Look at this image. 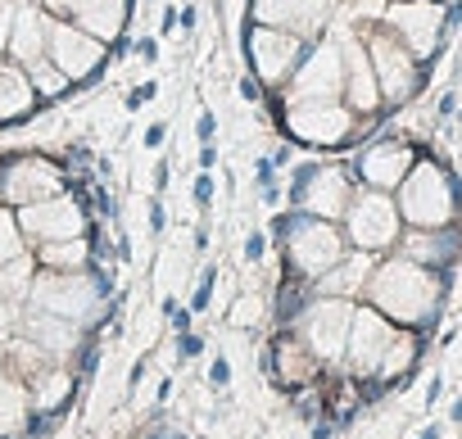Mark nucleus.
Wrapping results in <instances>:
<instances>
[{
    "label": "nucleus",
    "instance_id": "de8ad7c7",
    "mask_svg": "<svg viewBox=\"0 0 462 439\" xmlns=\"http://www.w3.org/2000/svg\"><path fill=\"white\" fill-rule=\"evenodd\" d=\"M199 168H204V172H213V168H217V145H213V141H208V145H199Z\"/></svg>",
    "mask_w": 462,
    "mask_h": 439
},
{
    "label": "nucleus",
    "instance_id": "e433bc0d",
    "mask_svg": "<svg viewBox=\"0 0 462 439\" xmlns=\"http://www.w3.org/2000/svg\"><path fill=\"white\" fill-rule=\"evenodd\" d=\"M154 96H159V82H141V87H132V91H127V109L136 114V109H141V105H150Z\"/></svg>",
    "mask_w": 462,
    "mask_h": 439
},
{
    "label": "nucleus",
    "instance_id": "58836bf2",
    "mask_svg": "<svg viewBox=\"0 0 462 439\" xmlns=\"http://www.w3.org/2000/svg\"><path fill=\"white\" fill-rule=\"evenodd\" d=\"M231 322H236V326H254L259 322V304L250 308V299H241L236 308H231Z\"/></svg>",
    "mask_w": 462,
    "mask_h": 439
},
{
    "label": "nucleus",
    "instance_id": "a211bd4d",
    "mask_svg": "<svg viewBox=\"0 0 462 439\" xmlns=\"http://www.w3.org/2000/svg\"><path fill=\"white\" fill-rule=\"evenodd\" d=\"M37 5L55 19H69L87 28L100 41H118L127 19H132V0H37Z\"/></svg>",
    "mask_w": 462,
    "mask_h": 439
},
{
    "label": "nucleus",
    "instance_id": "f03ea898",
    "mask_svg": "<svg viewBox=\"0 0 462 439\" xmlns=\"http://www.w3.org/2000/svg\"><path fill=\"white\" fill-rule=\"evenodd\" d=\"M114 295V277L96 268L87 272H55V268H37L32 277V290H28V304L32 313H51V317H64L82 331H96L100 326V313Z\"/></svg>",
    "mask_w": 462,
    "mask_h": 439
},
{
    "label": "nucleus",
    "instance_id": "dca6fc26",
    "mask_svg": "<svg viewBox=\"0 0 462 439\" xmlns=\"http://www.w3.org/2000/svg\"><path fill=\"white\" fill-rule=\"evenodd\" d=\"M394 331H399V326H394L385 313H376L372 304L358 299L354 326H349V344H345V371H349L358 385H372V376H376V367H381V358H385Z\"/></svg>",
    "mask_w": 462,
    "mask_h": 439
},
{
    "label": "nucleus",
    "instance_id": "f3484780",
    "mask_svg": "<svg viewBox=\"0 0 462 439\" xmlns=\"http://www.w3.org/2000/svg\"><path fill=\"white\" fill-rule=\"evenodd\" d=\"M417 163V145L408 136H376L358 150L354 159V181L358 186H372V190H399V181L408 177V168Z\"/></svg>",
    "mask_w": 462,
    "mask_h": 439
},
{
    "label": "nucleus",
    "instance_id": "864d4df0",
    "mask_svg": "<svg viewBox=\"0 0 462 439\" xmlns=\"http://www.w3.org/2000/svg\"><path fill=\"white\" fill-rule=\"evenodd\" d=\"M448 421H453V425H462V398H453V403H448Z\"/></svg>",
    "mask_w": 462,
    "mask_h": 439
},
{
    "label": "nucleus",
    "instance_id": "c85d7f7f",
    "mask_svg": "<svg viewBox=\"0 0 462 439\" xmlns=\"http://www.w3.org/2000/svg\"><path fill=\"white\" fill-rule=\"evenodd\" d=\"M32 259H37V268H55V272H87V268H96L91 236H73V241L32 245Z\"/></svg>",
    "mask_w": 462,
    "mask_h": 439
},
{
    "label": "nucleus",
    "instance_id": "ddd939ff",
    "mask_svg": "<svg viewBox=\"0 0 462 439\" xmlns=\"http://www.w3.org/2000/svg\"><path fill=\"white\" fill-rule=\"evenodd\" d=\"M46 59H51L73 87H87V82L100 78V69H105V59H109V41H100V37H91L87 28H78V23L51 14Z\"/></svg>",
    "mask_w": 462,
    "mask_h": 439
},
{
    "label": "nucleus",
    "instance_id": "09e8293b",
    "mask_svg": "<svg viewBox=\"0 0 462 439\" xmlns=\"http://www.w3.org/2000/svg\"><path fill=\"white\" fill-rule=\"evenodd\" d=\"M141 380H145V358H136V362H132V371H127V389H136Z\"/></svg>",
    "mask_w": 462,
    "mask_h": 439
},
{
    "label": "nucleus",
    "instance_id": "423d86ee",
    "mask_svg": "<svg viewBox=\"0 0 462 439\" xmlns=\"http://www.w3.org/2000/svg\"><path fill=\"white\" fill-rule=\"evenodd\" d=\"M354 308H358V299H331V295H313L300 313H295V322H291V331L309 344V353L322 362V371H336V367H345V344H349V326H354Z\"/></svg>",
    "mask_w": 462,
    "mask_h": 439
},
{
    "label": "nucleus",
    "instance_id": "9d476101",
    "mask_svg": "<svg viewBox=\"0 0 462 439\" xmlns=\"http://www.w3.org/2000/svg\"><path fill=\"white\" fill-rule=\"evenodd\" d=\"M241 50H245L250 73H254L263 87H286L291 73L300 69L304 50H309V37H300V32H291V28H268V23H254V19H250Z\"/></svg>",
    "mask_w": 462,
    "mask_h": 439
},
{
    "label": "nucleus",
    "instance_id": "1a4fd4ad",
    "mask_svg": "<svg viewBox=\"0 0 462 439\" xmlns=\"http://www.w3.org/2000/svg\"><path fill=\"white\" fill-rule=\"evenodd\" d=\"M363 46H367V55H372V69H376V82H381V100H385V105H408V100L421 91V82H426L421 59H417L385 23L367 28V32H363Z\"/></svg>",
    "mask_w": 462,
    "mask_h": 439
},
{
    "label": "nucleus",
    "instance_id": "79ce46f5",
    "mask_svg": "<svg viewBox=\"0 0 462 439\" xmlns=\"http://www.w3.org/2000/svg\"><path fill=\"white\" fill-rule=\"evenodd\" d=\"M168 181H172V163H168V159H159V163H154V195H163V190H168Z\"/></svg>",
    "mask_w": 462,
    "mask_h": 439
},
{
    "label": "nucleus",
    "instance_id": "2eb2a0df",
    "mask_svg": "<svg viewBox=\"0 0 462 439\" xmlns=\"http://www.w3.org/2000/svg\"><path fill=\"white\" fill-rule=\"evenodd\" d=\"M286 100H345V46L309 41L300 69L286 82Z\"/></svg>",
    "mask_w": 462,
    "mask_h": 439
},
{
    "label": "nucleus",
    "instance_id": "49530a36",
    "mask_svg": "<svg viewBox=\"0 0 462 439\" xmlns=\"http://www.w3.org/2000/svg\"><path fill=\"white\" fill-rule=\"evenodd\" d=\"M435 114H439V118H453V114H457V91H444V96H439V109H435Z\"/></svg>",
    "mask_w": 462,
    "mask_h": 439
},
{
    "label": "nucleus",
    "instance_id": "c9c22d12",
    "mask_svg": "<svg viewBox=\"0 0 462 439\" xmlns=\"http://www.w3.org/2000/svg\"><path fill=\"white\" fill-rule=\"evenodd\" d=\"M208 385H213V389H231V362H226V353H217V358L208 362Z\"/></svg>",
    "mask_w": 462,
    "mask_h": 439
},
{
    "label": "nucleus",
    "instance_id": "8fccbe9b",
    "mask_svg": "<svg viewBox=\"0 0 462 439\" xmlns=\"http://www.w3.org/2000/svg\"><path fill=\"white\" fill-rule=\"evenodd\" d=\"M444 394V380L439 376H430V385H426V407H435V398Z\"/></svg>",
    "mask_w": 462,
    "mask_h": 439
},
{
    "label": "nucleus",
    "instance_id": "aec40b11",
    "mask_svg": "<svg viewBox=\"0 0 462 439\" xmlns=\"http://www.w3.org/2000/svg\"><path fill=\"white\" fill-rule=\"evenodd\" d=\"M394 254L421 263V268H435V272H453V263L462 259V227H403Z\"/></svg>",
    "mask_w": 462,
    "mask_h": 439
},
{
    "label": "nucleus",
    "instance_id": "2f4dec72",
    "mask_svg": "<svg viewBox=\"0 0 462 439\" xmlns=\"http://www.w3.org/2000/svg\"><path fill=\"white\" fill-rule=\"evenodd\" d=\"M213 281H217V268H204V277L195 286V299H190V313H208L213 308Z\"/></svg>",
    "mask_w": 462,
    "mask_h": 439
},
{
    "label": "nucleus",
    "instance_id": "bb28decb",
    "mask_svg": "<svg viewBox=\"0 0 462 439\" xmlns=\"http://www.w3.org/2000/svg\"><path fill=\"white\" fill-rule=\"evenodd\" d=\"M32 109H37V87H32L28 69L14 59H0V127L32 118Z\"/></svg>",
    "mask_w": 462,
    "mask_h": 439
},
{
    "label": "nucleus",
    "instance_id": "ea45409f",
    "mask_svg": "<svg viewBox=\"0 0 462 439\" xmlns=\"http://www.w3.org/2000/svg\"><path fill=\"white\" fill-rule=\"evenodd\" d=\"M163 227H168V213H163V199L154 195V199H150V232L163 236Z\"/></svg>",
    "mask_w": 462,
    "mask_h": 439
},
{
    "label": "nucleus",
    "instance_id": "20e7f679",
    "mask_svg": "<svg viewBox=\"0 0 462 439\" xmlns=\"http://www.w3.org/2000/svg\"><path fill=\"white\" fill-rule=\"evenodd\" d=\"M394 204L403 227H453L462 213V186L439 159L417 154V163L394 190Z\"/></svg>",
    "mask_w": 462,
    "mask_h": 439
},
{
    "label": "nucleus",
    "instance_id": "a19ab883",
    "mask_svg": "<svg viewBox=\"0 0 462 439\" xmlns=\"http://www.w3.org/2000/svg\"><path fill=\"white\" fill-rule=\"evenodd\" d=\"M213 132H217V118L204 109V114H199V123H195V136H199V145H208V141H213Z\"/></svg>",
    "mask_w": 462,
    "mask_h": 439
},
{
    "label": "nucleus",
    "instance_id": "a878e982",
    "mask_svg": "<svg viewBox=\"0 0 462 439\" xmlns=\"http://www.w3.org/2000/svg\"><path fill=\"white\" fill-rule=\"evenodd\" d=\"M78 371H73V362H55V367H46L28 389H32V416L42 412V416H64L69 412V403H73V394H78Z\"/></svg>",
    "mask_w": 462,
    "mask_h": 439
},
{
    "label": "nucleus",
    "instance_id": "c756f323",
    "mask_svg": "<svg viewBox=\"0 0 462 439\" xmlns=\"http://www.w3.org/2000/svg\"><path fill=\"white\" fill-rule=\"evenodd\" d=\"M28 78H32V87H37V100H60L64 91H73V82H69L46 55L28 64Z\"/></svg>",
    "mask_w": 462,
    "mask_h": 439
},
{
    "label": "nucleus",
    "instance_id": "9b49d317",
    "mask_svg": "<svg viewBox=\"0 0 462 439\" xmlns=\"http://www.w3.org/2000/svg\"><path fill=\"white\" fill-rule=\"evenodd\" d=\"M19 217V232L32 245H51V241H73V236H91V217H87V204L78 190H60L51 199H37V204H23L14 208Z\"/></svg>",
    "mask_w": 462,
    "mask_h": 439
},
{
    "label": "nucleus",
    "instance_id": "4be33fe9",
    "mask_svg": "<svg viewBox=\"0 0 462 439\" xmlns=\"http://www.w3.org/2000/svg\"><path fill=\"white\" fill-rule=\"evenodd\" d=\"M336 0H250V19L268 28H291L300 37H318Z\"/></svg>",
    "mask_w": 462,
    "mask_h": 439
},
{
    "label": "nucleus",
    "instance_id": "a18cd8bd",
    "mask_svg": "<svg viewBox=\"0 0 462 439\" xmlns=\"http://www.w3.org/2000/svg\"><path fill=\"white\" fill-rule=\"evenodd\" d=\"M241 96L254 105V100H263V82L259 78H241Z\"/></svg>",
    "mask_w": 462,
    "mask_h": 439
},
{
    "label": "nucleus",
    "instance_id": "3c124183",
    "mask_svg": "<svg viewBox=\"0 0 462 439\" xmlns=\"http://www.w3.org/2000/svg\"><path fill=\"white\" fill-rule=\"evenodd\" d=\"M177 23H181V32H195V5H186V10L177 14Z\"/></svg>",
    "mask_w": 462,
    "mask_h": 439
},
{
    "label": "nucleus",
    "instance_id": "6ab92c4d",
    "mask_svg": "<svg viewBox=\"0 0 462 439\" xmlns=\"http://www.w3.org/2000/svg\"><path fill=\"white\" fill-rule=\"evenodd\" d=\"M345 46V105L358 114V118H376L381 114V82H376V69H372V55L363 46L358 32L340 37Z\"/></svg>",
    "mask_w": 462,
    "mask_h": 439
},
{
    "label": "nucleus",
    "instance_id": "f8f14e48",
    "mask_svg": "<svg viewBox=\"0 0 462 439\" xmlns=\"http://www.w3.org/2000/svg\"><path fill=\"white\" fill-rule=\"evenodd\" d=\"M381 23H385L421 64H430V59L444 50V41H448V32H444V5H439V0H385Z\"/></svg>",
    "mask_w": 462,
    "mask_h": 439
},
{
    "label": "nucleus",
    "instance_id": "39448f33",
    "mask_svg": "<svg viewBox=\"0 0 462 439\" xmlns=\"http://www.w3.org/2000/svg\"><path fill=\"white\" fill-rule=\"evenodd\" d=\"M340 232L349 241V250H363V254H390L403 236V217H399V204L390 190H372V186H358L345 217H340Z\"/></svg>",
    "mask_w": 462,
    "mask_h": 439
},
{
    "label": "nucleus",
    "instance_id": "5701e85b",
    "mask_svg": "<svg viewBox=\"0 0 462 439\" xmlns=\"http://www.w3.org/2000/svg\"><path fill=\"white\" fill-rule=\"evenodd\" d=\"M417 362H421V331L399 326L394 340H390V349H385V358H381V367H376V376H372V385H367L372 389L367 398H376V394H385L394 385H408V376L417 371Z\"/></svg>",
    "mask_w": 462,
    "mask_h": 439
},
{
    "label": "nucleus",
    "instance_id": "6e6552de",
    "mask_svg": "<svg viewBox=\"0 0 462 439\" xmlns=\"http://www.w3.org/2000/svg\"><path fill=\"white\" fill-rule=\"evenodd\" d=\"M358 181L349 168L340 163H300L291 172V186H286V204L300 208V213H313V217H327V223H340L349 199H354Z\"/></svg>",
    "mask_w": 462,
    "mask_h": 439
},
{
    "label": "nucleus",
    "instance_id": "cd10ccee",
    "mask_svg": "<svg viewBox=\"0 0 462 439\" xmlns=\"http://www.w3.org/2000/svg\"><path fill=\"white\" fill-rule=\"evenodd\" d=\"M32 425V389L0 362V439H23Z\"/></svg>",
    "mask_w": 462,
    "mask_h": 439
},
{
    "label": "nucleus",
    "instance_id": "393cba45",
    "mask_svg": "<svg viewBox=\"0 0 462 439\" xmlns=\"http://www.w3.org/2000/svg\"><path fill=\"white\" fill-rule=\"evenodd\" d=\"M372 263H376V254L349 250L336 268H327V272L313 281V295H331V299H363V286H367V277H372Z\"/></svg>",
    "mask_w": 462,
    "mask_h": 439
},
{
    "label": "nucleus",
    "instance_id": "412c9836",
    "mask_svg": "<svg viewBox=\"0 0 462 439\" xmlns=\"http://www.w3.org/2000/svg\"><path fill=\"white\" fill-rule=\"evenodd\" d=\"M268 376H273L282 389H309V385L322 376V362L309 353V344H304L291 326H282V331L273 335V344H268Z\"/></svg>",
    "mask_w": 462,
    "mask_h": 439
},
{
    "label": "nucleus",
    "instance_id": "7c9ffc66",
    "mask_svg": "<svg viewBox=\"0 0 462 439\" xmlns=\"http://www.w3.org/2000/svg\"><path fill=\"white\" fill-rule=\"evenodd\" d=\"M19 254H28V241H23V232H19L14 208L0 204V263H10V259H19Z\"/></svg>",
    "mask_w": 462,
    "mask_h": 439
},
{
    "label": "nucleus",
    "instance_id": "4c0bfd02",
    "mask_svg": "<svg viewBox=\"0 0 462 439\" xmlns=\"http://www.w3.org/2000/svg\"><path fill=\"white\" fill-rule=\"evenodd\" d=\"M10 23H14V0H0V55L10 46Z\"/></svg>",
    "mask_w": 462,
    "mask_h": 439
},
{
    "label": "nucleus",
    "instance_id": "f704fd0d",
    "mask_svg": "<svg viewBox=\"0 0 462 439\" xmlns=\"http://www.w3.org/2000/svg\"><path fill=\"white\" fill-rule=\"evenodd\" d=\"M199 353H204V335H199V331H181V335H177V358L195 362Z\"/></svg>",
    "mask_w": 462,
    "mask_h": 439
},
{
    "label": "nucleus",
    "instance_id": "603ef678",
    "mask_svg": "<svg viewBox=\"0 0 462 439\" xmlns=\"http://www.w3.org/2000/svg\"><path fill=\"white\" fill-rule=\"evenodd\" d=\"M163 37H172L177 32V10H163V28H159Z\"/></svg>",
    "mask_w": 462,
    "mask_h": 439
},
{
    "label": "nucleus",
    "instance_id": "7ed1b4c3",
    "mask_svg": "<svg viewBox=\"0 0 462 439\" xmlns=\"http://www.w3.org/2000/svg\"><path fill=\"white\" fill-rule=\"evenodd\" d=\"M273 241L282 250V268L304 277L309 286L349 254V241H345L340 223H327V217H313V213H300V208L277 213Z\"/></svg>",
    "mask_w": 462,
    "mask_h": 439
},
{
    "label": "nucleus",
    "instance_id": "f257e3e1",
    "mask_svg": "<svg viewBox=\"0 0 462 439\" xmlns=\"http://www.w3.org/2000/svg\"><path fill=\"white\" fill-rule=\"evenodd\" d=\"M444 299H448V272L421 268L394 250L372 263V277L363 286V304H372L376 313H385L394 326L408 331H430L444 313Z\"/></svg>",
    "mask_w": 462,
    "mask_h": 439
},
{
    "label": "nucleus",
    "instance_id": "0eeeda50",
    "mask_svg": "<svg viewBox=\"0 0 462 439\" xmlns=\"http://www.w3.org/2000/svg\"><path fill=\"white\" fill-rule=\"evenodd\" d=\"M286 136L313 150H340L358 136V114L345 100H282Z\"/></svg>",
    "mask_w": 462,
    "mask_h": 439
},
{
    "label": "nucleus",
    "instance_id": "c03bdc74",
    "mask_svg": "<svg viewBox=\"0 0 462 439\" xmlns=\"http://www.w3.org/2000/svg\"><path fill=\"white\" fill-rule=\"evenodd\" d=\"M136 55H141L145 64H154V59H159V41H154V37H141V41H136Z\"/></svg>",
    "mask_w": 462,
    "mask_h": 439
},
{
    "label": "nucleus",
    "instance_id": "37998d69",
    "mask_svg": "<svg viewBox=\"0 0 462 439\" xmlns=\"http://www.w3.org/2000/svg\"><path fill=\"white\" fill-rule=\"evenodd\" d=\"M163 136H168V123H150V127H145V150H159Z\"/></svg>",
    "mask_w": 462,
    "mask_h": 439
},
{
    "label": "nucleus",
    "instance_id": "4468645a",
    "mask_svg": "<svg viewBox=\"0 0 462 439\" xmlns=\"http://www.w3.org/2000/svg\"><path fill=\"white\" fill-rule=\"evenodd\" d=\"M60 190H69V172L46 154H10L0 163V204L23 208V204L51 199Z\"/></svg>",
    "mask_w": 462,
    "mask_h": 439
},
{
    "label": "nucleus",
    "instance_id": "72a5a7b5",
    "mask_svg": "<svg viewBox=\"0 0 462 439\" xmlns=\"http://www.w3.org/2000/svg\"><path fill=\"white\" fill-rule=\"evenodd\" d=\"M241 254H245V263H254V268H259V263L268 259V236H263V232H250V236H245V245H241Z\"/></svg>",
    "mask_w": 462,
    "mask_h": 439
},
{
    "label": "nucleus",
    "instance_id": "473e14b6",
    "mask_svg": "<svg viewBox=\"0 0 462 439\" xmlns=\"http://www.w3.org/2000/svg\"><path fill=\"white\" fill-rule=\"evenodd\" d=\"M190 195H195V204L208 213V208H213V195H217V186H213V172H199V177H195V186H190Z\"/></svg>",
    "mask_w": 462,
    "mask_h": 439
},
{
    "label": "nucleus",
    "instance_id": "b1692460",
    "mask_svg": "<svg viewBox=\"0 0 462 439\" xmlns=\"http://www.w3.org/2000/svg\"><path fill=\"white\" fill-rule=\"evenodd\" d=\"M46 32H51V14L42 5H14V23H10V46L5 55L14 64H32L46 55Z\"/></svg>",
    "mask_w": 462,
    "mask_h": 439
},
{
    "label": "nucleus",
    "instance_id": "5fc2aeb1",
    "mask_svg": "<svg viewBox=\"0 0 462 439\" xmlns=\"http://www.w3.org/2000/svg\"><path fill=\"white\" fill-rule=\"evenodd\" d=\"M417 439H439V425H426V430H421Z\"/></svg>",
    "mask_w": 462,
    "mask_h": 439
}]
</instances>
